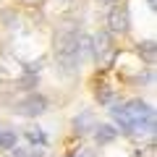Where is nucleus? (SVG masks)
<instances>
[{
  "label": "nucleus",
  "mask_w": 157,
  "mask_h": 157,
  "mask_svg": "<svg viewBox=\"0 0 157 157\" xmlns=\"http://www.w3.org/2000/svg\"><path fill=\"white\" fill-rule=\"evenodd\" d=\"M131 29V16L126 6H113L107 13V32L110 34H126Z\"/></svg>",
  "instance_id": "20e7f679"
},
{
  "label": "nucleus",
  "mask_w": 157,
  "mask_h": 157,
  "mask_svg": "<svg viewBox=\"0 0 157 157\" xmlns=\"http://www.w3.org/2000/svg\"><path fill=\"white\" fill-rule=\"evenodd\" d=\"M68 157H94V152L92 149H78V152H71Z\"/></svg>",
  "instance_id": "ddd939ff"
},
{
  "label": "nucleus",
  "mask_w": 157,
  "mask_h": 157,
  "mask_svg": "<svg viewBox=\"0 0 157 157\" xmlns=\"http://www.w3.org/2000/svg\"><path fill=\"white\" fill-rule=\"evenodd\" d=\"M136 52H139L141 60H147L152 66L155 63V55H157V45H155V39H147V42H139L136 45Z\"/></svg>",
  "instance_id": "0eeeda50"
},
{
  "label": "nucleus",
  "mask_w": 157,
  "mask_h": 157,
  "mask_svg": "<svg viewBox=\"0 0 157 157\" xmlns=\"http://www.w3.org/2000/svg\"><path fill=\"white\" fill-rule=\"evenodd\" d=\"M110 107V118L121 134L126 136H152L155 134V107L149 102H144L141 97L126 102H113Z\"/></svg>",
  "instance_id": "f257e3e1"
},
{
  "label": "nucleus",
  "mask_w": 157,
  "mask_h": 157,
  "mask_svg": "<svg viewBox=\"0 0 157 157\" xmlns=\"http://www.w3.org/2000/svg\"><path fill=\"white\" fill-rule=\"evenodd\" d=\"M16 144H18V134H16L13 128L0 131V152H11Z\"/></svg>",
  "instance_id": "9b49d317"
},
{
  "label": "nucleus",
  "mask_w": 157,
  "mask_h": 157,
  "mask_svg": "<svg viewBox=\"0 0 157 157\" xmlns=\"http://www.w3.org/2000/svg\"><path fill=\"white\" fill-rule=\"evenodd\" d=\"M94 97H97V102H100V105H113V102L118 100V92L113 89V86H107V84H102V86H97V92H94Z\"/></svg>",
  "instance_id": "9d476101"
},
{
  "label": "nucleus",
  "mask_w": 157,
  "mask_h": 157,
  "mask_svg": "<svg viewBox=\"0 0 157 157\" xmlns=\"http://www.w3.org/2000/svg\"><path fill=\"white\" fill-rule=\"evenodd\" d=\"M24 139H26L29 144H37V147H47V141H50L47 134L39 128V126L37 128H24Z\"/></svg>",
  "instance_id": "1a4fd4ad"
},
{
  "label": "nucleus",
  "mask_w": 157,
  "mask_h": 157,
  "mask_svg": "<svg viewBox=\"0 0 157 157\" xmlns=\"http://www.w3.org/2000/svg\"><path fill=\"white\" fill-rule=\"evenodd\" d=\"M47 107H50L47 97L39 94V92H32V94H26L24 100H18L13 105V113L21 118H39L42 113H47Z\"/></svg>",
  "instance_id": "7ed1b4c3"
},
{
  "label": "nucleus",
  "mask_w": 157,
  "mask_h": 157,
  "mask_svg": "<svg viewBox=\"0 0 157 157\" xmlns=\"http://www.w3.org/2000/svg\"><path fill=\"white\" fill-rule=\"evenodd\" d=\"M55 63L63 73H76L84 63L78 50V29H63L55 37Z\"/></svg>",
  "instance_id": "f03ea898"
},
{
  "label": "nucleus",
  "mask_w": 157,
  "mask_h": 157,
  "mask_svg": "<svg viewBox=\"0 0 157 157\" xmlns=\"http://www.w3.org/2000/svg\"><path fill=\"white\" fill-rule=\"evenodd\" d=\"M107 3H115V0H107Z\"/></svg>",
  "instance_id": "dca6fc26"
},
{
  "label": "nucleus",
  "mask_w": 157,
  "mask_h": 157,
  "mask_svg": "<svg viewBox=\"0 0 157 157\" xmlns=\"http://www.w3.org/2000/svg\"><path fill=\"white\" fill-rule=\"evenodd\" d=\"M24 6H39V3H45V0H21Z\"/></svg>",
  "instance_id": "4468645a"
},
{
  "label": "nucleus",
  "mask_w": 157,
  "mask_h": 157,
  "mask_svg": "<svg viewBox=\"0 0 157 157\" xmlns=\"http://www.w3.org/2000/svg\"><path fill=\"white\" fill-rule=\"evenodd\" d=\"M92 134H94V141H97V144L105 147V144H113V141L121 136V131H118L113 123H100V126H94Z\"/></svg>",
  "instance_id": "423d86ee"
},
{
  "label": "nucleus",
  "mask_w": 157,
  "mask_h": 157,
  "mask_svg": "<svg viewBox=\"0 0 157 157\" xmlns=\"http://www.w3.org/2000/svg\"><path fill=\"white\" fill-rule=\"evenodd\" d=\"M24 71H26V73H39V71H42V63H26V66H24Z\"/></svg>",
  "instance_id": "f8f14e48"
},
{
  "label": "nucleus",
  "mask_w": 157,
  "mask_h": 157,
  "mask_svg": "<svg viewBox=\"0 0 157 157\" xmlns=\"http://www.w3.org/2000/svg\"><path fill=\"white\" fill-rule=\"evenodd\" d=\"M73 134H78V136H84V134H92L94 131V126H97V115L92 110H78V115L73 118Z\"/></svg>",
  "instance_id": "39448f33"
},
{
  "label": "nucleus",
  "mask_w": 157,
  "mask_h": 157,
  "mask_svg": "<svg viewBox=\"0 0 157 157\" xmlns=\"http://www.w3.org/2000/svg\"><path fill=\"white\" fill-rule=\"evenodd\" d=\"M147 8L149 11H157V0H147Z\"/></svg>",
  "instance_id": "2eb2a0df"
},
{
  "label": "nucleus",
  "mask_w": 157,
  "mask_h": 157,
  "mask_svg": "<svg viewBox=\"0 0 157 157\" xmlns=\"http://www.w3.org/2000/svg\"><path fill=\"white\" fill-rule=\"evenodd\" d=\"M42 149H45V147H37V144H24V147L16 144L11 149V157H42L45 155Z\"/></svg>",
  "instance_id": "6e6552de"
}]
</instances>
